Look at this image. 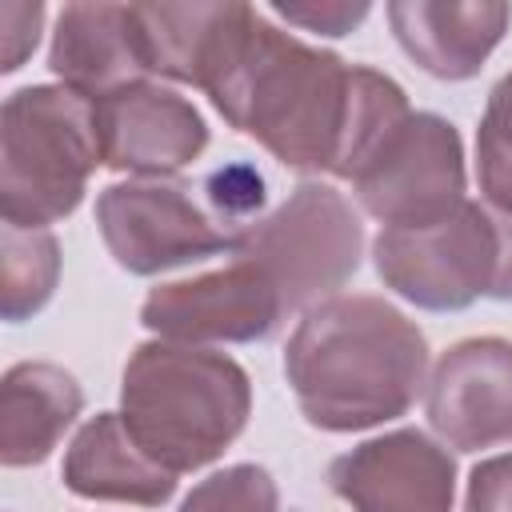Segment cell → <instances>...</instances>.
<instances>
[{
	"instance_id": "cell-5",
	"label": "cell",
	"mask_w": 512,
	"mask_h": 512,
	"mask_svg": "<svg viewBox=\"0 0 512 512\" xmlns=\"http://www.w3.org/2000/svg\"><path fill=\"white\" fill-rule=\"evenodd\" d=\"M364 228L352 204L316 180L292 188V196L252 224L232 232V256L252 260L280 292L288 312L312 308L360 268Z\"/></svg>"
},
{
	"instance_id": "cell-19",
	"label": "cell",
	"mask_w": 512,
	"mask_h": 512,
	"mask_svg": "<svg viewBox=\"0 0 512 512\" xmlns=\"http://www.w3.org/2000/svg\"><path fill=\"white\" fill-rule=\"evenodd\" d=\"M276 480L260 464H232L200 480L180 512H276Z\"/></svg>"
},
{
	"instance_id": "cell-10",
	"label": "cell",
	"mask_w": 512,
	"mask_h": 512,
	"mask_svg": "<svg viewBox=\"0 0 512 512\" xmlns=\"http://www.w3.org/2000/svg\"><path fill=\"white\" fill-rule=\"evenodd\" d=\"M424 412L456 452L512 444V340L468 336L428 372Z\"/></svg>"
},
{
	"instance_id": "cell-18",
	"label": "cell",
	"mask_w": 512,
	"mask_h": 512,
	"mask_svg": "<svg viewBox=\"0 0 512 512\" xmlns=\"http://www.w3.org/2000/svg\"><path fill=\"white\" fill-rule=\"evenodd\" d=\"M0 252V308L4 320L20 324L48 304L60 276V244L48 228L4 224Z\"/></svg>"
},
{
	"instance_id": "cell-14",
	"label": "cell",
	"mask_w": 512,
	"mask_h": 512,
	"mask_svg": "<svg viewBox=\"0 0 512 512\" xmlns=\"http://www.w3.org/2000/svg\"><path fill=\"white\" fill-rule=\"evenodd\" d=\"M400 48L436 80H468L484 68L500 44L512 8L508 4H456V0H396L388 4Z\"/></svg>"
},
{
	"instance_id": "cell-7",
	"label": "cell",
	"mask_w": 512,
	"mask_h": 512,
	"mask_svg": "<svg viewBox=\"0 0 512 512\" xmlns=\"http://www.w3.org/2000/svg\"><path fill=\"white\" fill-rule=\"evenodd\" d=\"M356 200L384 228H424L464 204V148L452 120L408 112L352 176Z\"/></svg>"
},
{
	"instance_id": "cell-11",
	"label": "cell",
	"mask_w": 512,
	"mask_h": 512,
	"mask_svg": "<svg viewBox=\"0 0 512 512\" xmlns=\"http://www.w3.org/2000/svg\"><path fill=\"white\" fill-rule=\"evenodd\" d=\"M328 484L352 512H452L456 464L420 428H400L336 456Z\"/></svg>"
},
{
	"instance_id": "cell-3",
	"label": "cell",
	"mask_w": 512,
	"mask_h": 512,
	"mask_svg": "<svg viewBox=\"0 0 512 512\" xmlns=\"http://www.w3.org/2000/svg\"><path fill=\"white\" fill-rule=\"evenodd\" d=\"M252 412L248 372L200 344L148 340L120 380V416L132 440L172 476L224 456Z\"/></svg>"
},
{
	"instance_id": "cell-8",
	"label": "cell",
	"mask_w": 512,
	"mask_h": 512,
	"mask_svg": "<svg viewBox=\"0 0 512 512\" xmlns=\"http://www.w3.org/2000/svg\"><path fill=\"white\" fill-rule=\"evenodd\" d=\"M96 224L112 260L132 276H156L232 248V232H220L184 184L164 180L108 184L96 200Z\"/></svg>"
},
{
	"instance_id": "cell-22",
	"label": "cell",
	"mask_w": 512,
	"mask_h": 512,
	"mask_svg": "<svg viewBox=\"0 0 512 512\" xmlns=\"http://www.w3.org/2000/svg\"><path fill=\"white\" fill-rule=\"evenodd\" d=\"M464 512H512V452L480 460L472 468Z\"/></svg>"
},
{
	"instance_id": "cell-13",
	"label": "cell",
	"mask_w": 512,
	"mask_h": 512,
	"mask_svg": "<svg viewBox=\"0 0 512 512\" xmlns=\"http://www.w3.org/2000/svg\"><path fill=\"white\" fill-rule=\"evenodd\" d=\"M136 52L148 76H168L204 88L220 76L236 36L244 32L248 4H128Z\"/></svg>"
},
{
	"instance_id": "cell-16",
	"label": "cell",
	"mask_w": 512,
	"mask_h": 512,
	"mask_svg": "<svg viewBox=\"0 0 512 512\" xmlns=\"http://www.w3.org/2000/svg\"><path fill=\"white\" fill-rule=\"evenodd\" d=\"M60 476L64 488L84 500H112L140 508H156L176 492V476L160 468L132 440L120 412H100L72 436Z\"/></svg>"
},
{
	"instance_id": "cell-21",
	"label": "cell",
	"mask_w": 512,
	"mask_h": 512,
	"mask_svg": "<svg viewBox=\"0 0 512 512\" xmlns=\"http://www.w3.org/2000/svg\"><path fill=\"white\" fill-rule=\"evenodd\" d=\"M272 16L304 28V32H320V36H348L364 16H368V4L356 0H336V4H272Z\"/></svg>"
},
{
	"instance_id": "cell-1",
	"label": "cell",
	"mask_w": 512,
	"mask_h": 512,
	"mask_svg": "<svg viewBox=\"0 0 512 512\" xmlns=\"http://www.w3.org/2000/svg\"><path fill=\"white\" fill-rule=\"evenodd\" d=\"M208 96L284 168L340 176L356 116V64L296 40L252 8Z\"/></svg>"
},
{
	"instance_id": "cell-24",
	"label": "cell",
	"mask_w": 512,
	"mask_h": 512,
	"mask_svg": "<svg viewBox=\"0 0 512 512\" xmlns=\"http://www.w3.org/2000/svg\"><path fill=\"white\" fill-rule=\"evenodd\" d=\"M480 136L496 140L500 148L512 152V72H504L492 92H488V108H484V120H480Z\"/></svg>"
},
{
	"instance_id": "cell-2",
	"label": "cell",
	"mask_w": 512,
	"mask_h": 512,
	"mask_svg": "<svg viewBox=\"0 0 512 512\" xmlns=\"http://www.w3.org/2000/svg\"><path fill=\"white\" fill-rule=\"evenodd\" d=\"M284 376L312 428L364 432L404 416L428 388V340L380 296H328L288 336Z\"/></svg>"
},
{
	"instance_id": "cell-4",
	"label": "cell",
	"mask_w": 512,
	"mask_h": 512,
	"mask_svg": "<svg viewBox=\"0 0 512 512\" xmlns=\"http://www.w3.org/2000/svg\"><path fill=\"white\" fill-rule=\"evenodd\" d=\"M100 164L92 100L64 84H32L0 112V216L48 228L76 212Z\"/></svg>"
},
{
	"instance_id": "cell-25",
	"label": "cell",
	"mask_w": 512,
	"mask_h": 512,
	"mask_svg": "<svg viewBox=\"0 0 512 512\" xmlns=\"http://www.w3.org/2000/svg\"><path fill=\"white\" fill-rule=\"evenodd\" d=\"M496 224H500V272L492 284V300H512V216L496 212Z\"/></svg>"
},
{
	"instance_id": "cell-20",
	"label": "cell",
	"mask_w": 512,
	"mask_h": 512,
	"mask_svg": "<svg viewBox=\"0 0 512 512\" xmlns=\"http://www.w3.org/2000/svg\"><path fill=\"white\" fill-rule=\"evenodd\" d=\"M40 24H44V4H12V0L0 4V52H4L0 68L4 72H16L32 56L40 40Z\"/></svg>"
},
{
	"instance_id": "cell-23",
	"label": "cell",
	"mask_w": 512,
	"mask_h": 512,
	"mask_svg": "<svg viewBox=\"0 0 512 512\" xmlns=\"http://www.w3.org/2000/svg\"><path fill=\"white\" fill-rule=\"evenodd\" d=\"M476 180H480L484 204L512 216V152L480 132H476Z\"/></svg>"
},
{
	"instance_id": "cell-17",
	"label": "cell",
	"mask_w": 512,
	"mask_h": 512,
	"mask_svg": "<svg viewBox=\"0 0 512 512\" xmlns=\"http://www.w3.org/2000/svg\"><path fill=\"white\" fill-rule=\"evenodd\" d=\"M84 392L72 372L44 360H24L0 384V460L4 468H32L52 456L68 424L80 416Z\"/></svg>"
},
{
	"instance_id": "cell-9",
	"label": "cell",
	"mask_w": 512,
	"mask_h": 512,
	"mask_svg": "<svg viewBox=\"0 0 512 512\" xmlns=\"http://www.w3.org/2000/svg\"><path fill=\"white\" fill-rule=\"evenodd\" d=\"M288 316L280 292L268 276L232 256V264L216 272H200L192 280L156 284L140 304V324L160 340L176 344H244L264 340Z\"/></svg>"
},
{
	"instance_id": "cell-15",
	"label": "cell",
	"mask_w": 512,
	"mask_h": 512,
	"mask_svg": "<svg viewBox=\"0 0 512 512\" xmlns=\"http://www.w3.org/2000/svg\"><path fill=\"white\" fill-rule=\"evenodd\" d=\"M48 68L64 88L96 100L132 80H144L128 4H64L56 16Z\"/></svg>"
},
{
	"instance_id": "cell-6",
	"label": "cell",
	"mask_w": 512,
	"mask_h": 512,
	"mask_svg": "<svg viewBox=\"0 0 512 512\" xmlns=\"http://www.w3.org/2000/svg\"><path fill=\"white\" fill-rule=\"evenodd\" d=\"M380 280L428 312H460L492 296L500 272V224L488 204L464 200L424 228H380L372 240Z\"/></svg>"
},
{
	"instance_id": "cell-12",
	"label": "cell",
	"mask_w": 512,
	"mask_h": 512,
	"mask_svg": "<svg viewBox=\"0 0 512 512\" xmlns=\"http://www.w3.org/2000/svg\"><path fill=\"white\" fill-rule=\"evenodd\" d=\"M100 164L132 176H172L208 148V124L192 100L152 80H132L92 100Z\"/></svg>"
}]
</instances>
